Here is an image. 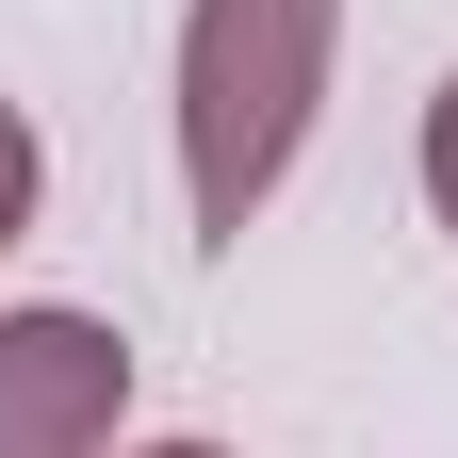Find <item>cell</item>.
I'll list each match as a JSON object with an SVG mask.
<instances>
[{"instance_id": "6da1fadb", "label": "cell", "mask_w": 458, "mask_h": 458, "mask_svg": "<svg viewBox=\"0 0 458 458\" xmlns=\"http://www.w3.org/2000/svg\"><path fill=\"white\" fill-rule=\"evenodd\" d=\"M344 0H181V213L197 246H246L327 114Z\"/></svg>"}, {"instance_id": "7a4b0ae2", "label": "cell", "mask_w": 458, "mask_h": 458, "mask_svg": "<svg viewBox=\"0 0 458 458\" xmlns=\"http://www.w3.org/2000/svg\"><path fill=\"white\" fill-rule=\"evenodd\" d=\"M131 344L98 311H0V458H131Z\"/></svg>"}, {"instance_id": "3957f363", "label": "cell", "mask_w": 458, "mask_h": 458, "mask_svg": "<svg viewBox=\"0 0 458 458\" xmlns=\"http://www.w3.org/2000/svg\"><path fill=\"white\" fill-rule=\"evenodd\" d=\"M33 197H49V148H33V114L0 98V246H17V229H33Z\"/></svg>"}, {"instance_id": "277c9868", "label": "cell", "mask_w": 458, "mask_h": 458, "mask_svg": "<svg viewBox=\"0 0 458 458\" xmlns=\"http://www.w3.org/2000/svg\"><path fill=\"white\" fill-rule=\"evenodd\" d=\"M426 213H442V229H458V82H442V98H426Z\"/></svg>"}, {"instance_id": "5b68a950", "label": "cell", "mask_w": 458, "mask_h": 458, "mask_svg": "<svg viewBox=\"0 0 458 458\" xmlns=\"http://www.w3.org/2000/svg\"><path fill=\"white\" fill-rule=\"evenodd\" d=\"M131 458H229V442H131Z\"/></svg>"}]
</instances>
